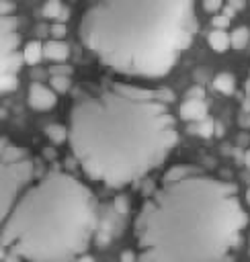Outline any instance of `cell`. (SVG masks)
<instances>
[{
    "instance_id": "cell-1",
    "label": "cell",
    "mask_w": 250,
    "mask_h": 262,
    "mask_svg": "<svg viewBox=\"0 0 250 262\" xmlns=\"http://www.w3.org/2000/svg\"><path fill=\"white\" fill-rule=\"evenodd\" d=\"M168 88L102 78L80 84L68 111V143L80 170L123 188L160 168L178 143Z\"/></svg>"
},
{
    "instance_id": "cell-2",
    "label": "cell",
    "mask_w": 250,
    "mask_h": 262,
    "mask_svg": "<svg viewBox=\"0 0 250 262\" xmlns=\"http://www.w3.org/2000/svg\"><path fill=\"white\" fill-rule=\"evenodd\" d=\"M246 223L236 184L172 166L133 219L137 262H230Z\"/></svg>"
},
{
    "instance_id": "cell-3",
    "label": "cell",
    "mask_w": 250,
    "mask_h": 262,
    "mask_svg": "<svg viewBox=\"0 0 250 262\" xmlns=\"http://www.w3.org/2000/svg\"><path fill=\"white\" fill-rule=\"evenodd\" d=\"M195 33V0H90L78 25L102 66L133 78L166 76Z\"/></svg>"
},
{
    "instance_id": "cell-4",
    "label": "cell",
    "mask_w": 250,
    "mask_h": 262,
    "mask_svg": "<svg viewBox=\"0 0 250 262\" xmlns=\"http://www.w3.org/2000/svg\"><path fill=\"white\" fill-rule=\"evenodd\" d=\"M98 229V201L76 176L49 170L2 217V256L27 262H76Z\"/></svg>"
},
{
    "instance_id": "cell-5",
    "label": "cell",
    "mask_w": 250,
    "mask_h": 262,
    "mask_svg": "<svg viewBox=\"0 0 250 262\" xmlns=\"http://www.w3.org/2000/svg\"><path fill=\"white\" fill-rule=\"evenodd\" d=\"M35 176V160L31 154L2 137L0 143V219L10 213L18 196L31 186Z\"/></svg>"
},
{
    "instance_id": "cell-6",
    "label": "cell",
    "mask_w": 250,
    "mask_h": 262,
    "mask_svg": "<svg viewBox=\"0 0 250 262\" xmlns=\"http://www.w3.org/2000/svg\"><path fill=\"white\" fill-rule=\"evenodd\" d=\"M57 102V92L51 86H45L41 82H33L29 86V106L35 111H49Z\"/></svg>"
},
{
    "instance_id": "cell-7",
    "label": "cell",
    "mask_w": 250,
    "mask_h": 262,
    "mask_svg": "<svg viewBox=\"0 0 250 262\" xmlns=\"http://www.w3.org/2000/svg\"><path fill=\"white\" fill-rule=\"evenodd\" d=\"M178 115L182 121H203L207 119V104L203 100H184L178 108Z\"/></svg>"
},
{
    "instance_id": "cell-8",
    "label": "cell",
    "mask_w": 250,
    "mask_h": 262,
    "mask_svg": "<svg viewBox=\"0 0 250 262\" xmlns=\"http://www.w3.org/2000/svg\"><path fill=\"white\" fill-rule=\"evenodd\" d=\"M68 55H70V49H68V45H66L64 41H55V39H51V41L43 43V57L61 63V61L68 59Z\"/></svg>"
},
{
    "instance_id": "cell-9",
    "label": "cell",
    "mask_w": 250,
    "mask_h": 262,
    "mask_svg": "<svg viewBox=\"0 0 250 262\" xmlns=\"http://www.w3.org/2000/svg\"><path fill=\"white\" fill-rule=\"evenodd\" d=\"M207 41H209V47H211L213 51H217V53H225V51L232 47L230 35H227L225 31H221V29H213V31L209 33Z\"/></svg>"
},
{
    "instance_id": "cell-10",
    "label": "cell",
    "mask_w": 250,
    "mask_h": 262,
    "mask_svg": "<svg viewBox=\"0 0 250 262\" xmlns=\"http://www.w3.org/2000/svg\"><path fill=\"white\" fill-rule=\"evenodd\" d=\"M213 88H215L217 92H221V94H234V90H236V80H234L232 74L219 72V74L213 78Z\"/></svg>"
},
{
    "instance_id": "cell-11",
    "label": "cell",
    "mask_w": 250,
    "mask_h": 262,
    "mask_svg": "<svg viewBox=\"0 0 250 262\" xmlns=\"http://www.w3.org/2000/svg\"><path fill=\"white\" fill-rule=\"evenodd\" d=\"M240 125H242V127H250V76H248V80L244 82V90H242Z\"/></svg>"
},
{
    "instance_id": "cell-12",
    "label": "cell",
    "mask_w": 250,
    "mask_h": 262,
    "mask_svg": "<svg viewBox=\"0 0 250 262\" xmlns=\"http://www.w3.org/2000/svg\"><path fill=\"white\" fill-rule=\"evenodd\" d=\"M23 55H25V63L35 66V63H39V59L43 57V45H41L39 41H29V43L23 47Z\"/></svg>"
},
{
    "instance_id": "cell-13",
    "label": "cell",
    "mask_w": 250,
    "mask_h": 262,
    "mask_svg": "<svg viewBox=\"0 0 250 262\" xmlns=\"http://www.w3.org/2000/svg\"><path fill=\"white\" fill-rule=\"evenodd\" d=\"M23 61H25V55L18 51L2 55V74H16L18 68L23 66Z\"/></svg>"
},
{
    "instance_id": "cell-14",
    "label": "cell",
    "mask_w": 250,
    "mask_h": 262,
    "mask_svg": "<svg viewBox=\"0 0 250 262\" xmlns=\"http://www.w3.org/2000/svg\"><path fill=\"white\" fill-rule=\"evenodd\" d=\"M230 39H232V47L234 49H244L250 41V31L246 27H236L232 33H230Z\"/></svg>"
},
{
    "instance_id": "cell-15",
    "label": "cell",
    "mask_w": 250,
    "mask_h": 262,
    "mask_svg": "<svg viewBox=\"0 0 250 262\" xmlns=\"http://www.w3.org/2000/svg\"><path fill=\"white\" fill-rule=\"evenodd\" d=\"M45 135L49 137V141H53L55 145H59V143H64V141H68V127H64V125H47L45 127Z\"/></svg>"
},
{
    "instance_id": "cell-16",
    "label": "cell",
    "mask_w": 250,
    "mask_h": 262,
    "mask_svg": "<svg viewBox=\"0 0 250 262\" xmlns=\"http://www.w3.org/2000/svg\"><path fill=\"white\" fill-rule=\"evenodd\" d=\"M20 43V37L16 33H2V39H0V49H2V55H8V53H14L16 47Z\"/></svg>"
},
{
    "instance_id": "cell-17",
    "label": "cell",
    "mask_w": 250,
    "mask_h": 262,
    "mask_svg": "<svg viewBox=\"0 0 250 262\" xmlns=\"http://www.w3.org/2000/svg\"><path fill=\"white\" fill-rule=\"evenodd\" d=\"M64 4L59 2V0H47L45 4H43V16L45 18H49V20H59V16H61V12H64Z\"/></svg>"
},
{
    "instance_id": "cell-18",
    "label": "cell",
    "mask_w": 250,
    "mask_h": 262,
    "mask_svg": "<svg viewBox=\"0 0 250 262\" xmlns=\"http://www.w3.org/2000/svg\"><path fill=\"white\" fill-rule=\"evenodd\" d=\"M215 127H217V125L207 117V119L199 121L197 125H193V127H191V131H193V133H197V135H201V137H211V135L215 133Z\"/></svg>"
},
{
    "instance_id": "cell-19",
    "label": "cell",
    "mask_w": 250,
    "mask_h": 262,
    "mask_svg": "<svg viewBox=\"0 0 250 262\" xmlns=\"http://www.w3.org/2000/svg\"><path fill=\"white\" fill-rule=\"evenodd\" d=\"M49 86H51L57 94H64V92H68V90H70L72 82H70V78H68V76H51V78H49Z\"/></svg>"
},
{
    "instance_id": "cell-20",
    "label": "cell",
    "mask_w": 250,
    "mask_h": 262,
    "mask_svg": "<svg viewBox=\"0 0 250 262\" xmlns=\"http://www.w3.org/2000/svg\"><path fill=\"white\" fill-rule=\"evenodd\" d=\"M16 88V76L14 74H2L0 76V90L6 94V92H12Z\"/></svg>"
},
{
    "instance_id": "cell-21",
    "label": "cell",
    "mask_w": 250,
    "mask_h": 262,
    "mask_svg": "<svg viewBox=\"0 0 250 262\" xmlns=\"http://www.w3.org/2000/svg\"><path fill=\"white\" fill-rule=\"evenodd\" d=\"M49 35L55 39V41H61L66 37V25L64 23H55L49 27Z\"/></svg>"
},
{
    "instance_id": "cell-22",
    "label": "cell",
    "mask_w": 250,
    "mask_h": 262,
    "mask_svg": "<svg viewBox=\"0 0 250 262\" xmlns=\"http://www.w3.org/2000/svg\"><path fill=\"white\" fill-rule=\"evenodd\" d=\"M2 33H16V18L14 16H2Z\"/></svg>"
},
{
    "instance_id": "cell-23",
    "label": "cell",
    "mask_w": 250,
    "mask_h": 262,
    "mask_svg": "<svg viewBox=\"0 0 250 262\" xmlns=\"http://www.w3.org/2000/svg\"><path fill=\"white\" fill-rule=\"evenodd\" d=\"M203 96H205V90L201 86H191L186 90V98L189 100H203Z\"/></svg>"
},
{
    "instance_id": "cell-24",
    "label": "cell",
    "mask_w": 250,
    "mask_h": 262,
    "mask_svg": "<svg viewBox=\"0 0 250 262\" xmlns=\"http://www.w3.org/2000/svg\"><path fill=\"white\" fill-rule=\"evenodd\" d=\"M211 25H213L215 29H221V31H225V27L230 25V18H227L225 14H217V16H213V18H211Z\"/></svg>"
},
{
    "instance_id": "cell-25",
    "label": "cell",
    "mask_w": 250,
    "mask_h": 262,
    "mask_svg": "<svg viewBox=\"0 0 250 262\" xmlns=\"http://www.w3.org/2000/svg\"><path fill=\"white\" fill-rule=\"evenodd\" d=\"M49 74L51 76H70L72 74V68L70 66H51L49 68Z\"/></svg>"
},
{
    "instance_id": "cell-26",
    "label": "cell",
    "mask_w": 250,
    "mask_h": 262,
    "mask_svg": "<svg viewBox=\"0 0 250 262\" xmlns=\"http://www.w3.org/2000/svg\"><path fill=\"white\" fill-rule=\"evenodd\" d=\"M221 6H223L221 0H203V8L207 12H217V10H221Z\"/></svg>"
},
{
    "instance_id": "cell-27",
    "label": "cell",
    "mask_w": 250,
    "mask_h": 262,
    "mask_svg": "<svg viewBox=\"0 0 250 262\" xmlns=\"http://www.w3.org/2000/svg\"><path fill=\"white\" fill-rule=\"evenodd\" d=\"M115 209H117L119 213H127V209H129L127 196H117V199H115Z\"/></svg>"
},
{
    "instance_id": "cell-28",
    "label": "cell",
    "mask_w": 250,
    "mask_h": 262,
    "mask_svg": "<svg viewBox=\"0 0 250 262\" xmlns=\"http://www.w3.org/2000/svg\"><path fill=\"white\" fill-rule=\"evenodd\" d=\"M12 10H14V4H12L10 0H2V2H0V12H2V16H10Z\"/></svg>"
},
{
    "instance_id": "cell-29",
    "label": "cell",
    "mask_w": 250,
    "mask_h": 262,
    "mask_svg": "<svg viewBox=\"0 0 250 262\" xmlns=\"http://www.w3.org/2000/svg\"><path fill=\"white\" fill-rule=\"evenodd\" d=\"M119 262H137V254H135L133 250H123Z\"/></svg>"
},
{
    "instance_id": "cell-30",
    "label": "cell",
    "mask_w": 250,
    "mask_h": 262,
    "mask_svg": "<svg viewBox=\"0 0 250 262\" xmlns=\"http://www.w3.org/2000/svg\"><path fill=\"white\" fill-rule=\"evenodd\" d=\"M230 6L234 10H242L244 8V0H230Z\"/></svg>"
},
{
    "instance_id": "cell-31",
    "label": "cell",
    "mask_w": 250,
    "mask_h": 262,
    "mask_svg": "<svg viewBox=\"0 0 250 262\" xmlns=\"http://www.w3.org/2000/svg\"><path fill=\"white\" fill-rule=\"evenodd\" d=\"M76 262H94V258H92L90 254H84V256H80Z\"/></svg>"
},
{
    "instance_id": "cell-32",
    "label": "cell",
    "mask_w": 250,
    "mask_h": 262,
    "mask_svg": "<svg viewBox=\"0 0 250 262\" xmlns=\"http://www.w3.org/2000/svg\"><path fill=\"white\" fill-rule=\"evenodd\" d=\"M234 12H236V10H234L232 6H225V8H223V14H225L227 18H232V16H234Z\"/></svg>"
},
{
    "instance_id": "cell-33",
    "label": "cell",
    "mask_w": 250,
    "mask_h": 262,
    "mask_svg": "<svg viewBox=\"0 0 250 262\" xmlns=\"http://www.w3.org/2000/svg\"><path fill=\"white\" fill-rule=\"evenodd\" d=\"M244 164H246V168L250 170V149H246V154H244Z\"/></svg>"
},
{
    "instance_id": "cell-34",
    "label": "cell",
    "mask_w": 250,
    "mask_h": 262,
    "mask_svg": "<svg viewBox=\"0 0 250 262\" xmlns=\"http://www.w3.org/2000/svg\"><path fill=\"white\" fill-rule=\"evenodd\" d=\"M45 31H49V29H45L43 25H39V27H37V33H39V35H45Z\"/></svg>"
},
{
    "instance_id": "cell-35",
    "label": "cell",
    "mask_w": 250,
    "mask_h": 262,
    "mask_svg": "<svg viewBox=\"0 0 250 262\" xmlns=\"http://www.w3.org/2000/svg\"><path fill=\"white\" fill-rule=\"evenodd\" d=\"M215 135H223V127H221V125L215 127Z\"/></svg>"
},
{
    "instance_id": "cell-36",
    "label": "cell",
    "mask_w": 250,
    "mask_h": 262,
    "mask_svg": "<svg viewBox=\"0 0 250 262\" xmlns=\"http://www.w3.org/2000/svg\"><path fill=\"white\" fill-rule=\"evenodd\" d=\"M246 203H248V205H250V188H248V190H246Z\"/></svg>"
},
{
    "instance_id": "cell-37",
    "label": "cell",
    "mask_w": 250,
    "mask_h": 262,
    "mask_svg": "<svg viewBox=\"0 0 250 262\" xmlns=\"http://www.w3.org/2000/svg\"><path fill=\"white\" fill-rule=\"evenodd\" d=\"M72 2H74V0H72Z\"/></svg>"
}]
</instances>
